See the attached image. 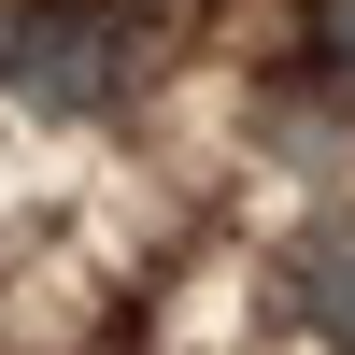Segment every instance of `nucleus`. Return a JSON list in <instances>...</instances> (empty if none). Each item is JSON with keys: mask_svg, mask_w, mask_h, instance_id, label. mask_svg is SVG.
Returning <instances> with one entry per match:
<instances>
[{"mask_svg": "<svg viewBox=\"0 0 355 355\" xmlns=\"http://www.w3.org/2000/svg\"><path fill=\"white\" fill-rule=\"evenodd\" d=\"M128 71H142V15L128 0H28V15L0 28V85H15L28 114H57V128L114 114Z\"/></svg>", "mask_w": 355, "mask_h": 355, "instance_id": "nucleus-1", "label": "nucleus"}, {"mask_svg": "<svg viewBox=\"0 0 355 355\" xmlns=\"http://www.w3.org/2000/svg\"><path fill=\"white\" fill-rule=\"evenodd\" d=\"M299 313H313V341H341V355H355V227L299 242Z\"/></svg>", "mask_w": 355, "mask_h": 355, "instance_id": "nucleus-2", "label": "nucleus"}, {"mask_svg": "<svg viewBox=\"0 0 355 355\" xmlns=\"http://www.w3.org/2000/svg\"><path fill=\"white\" fill-rule=\"evenodd\" d=\"M299 28H313V71H327V85H355V0H313Z\"/></svg>", "mask_w": 355, "mask_h": 355, "instance_id": "nucleus-3", "label": "nucleus"}]
</instances>
